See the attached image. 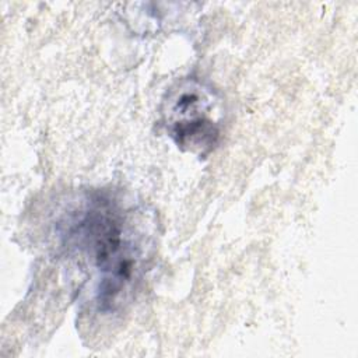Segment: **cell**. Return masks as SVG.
I'll return each instance as SVG.
<instances>
[{
  "instance_id": "cell-1",
  "label": "cell",
  "mask_w": 358,
  "mask_h": 358,
  "mask_svg": "<svg viewBox=\"0 0 358 358\" xmlns=\"http://www.w3.org/2000/svg\"><path fill=\"white\" fill-rule=\"evenodd\" d=\"M133 213L109 193L95 192L67 224V241L98 273L96 302L105 312L123 302L140 271L143 234L134 227Z\"/></svg>"
},
{
  "instance_id": "cell-2",
  "label": "cell",
  "mask_w": 358,
  "mask_h": 358,
  "mask_svg": "<svg viewBox=\"0 0 358 358\" xmlns=\"http://www.w3.org/2000/svg\"><path fill=\"white\" fill-rule=\"evenodd\" d=\"M161 124L183 151L206 155L221 134V103L217 92L197 78L175 83L161 103Z\"/></svg>"
}]
</instances>
